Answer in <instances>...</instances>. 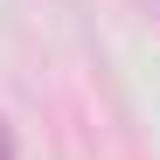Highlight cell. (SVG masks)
Listing matches in <instances>:
<instances>
[{
    "label": "cell",
    "mask_w": 160,
    "mask_h": 160,
    "mask_svg": "<svg viewBox=\"0 0 160 160\" xmlns=\"http://www.w3.org/2000/svg\"><path fill=\"white\" fill-rule=\"evenodd\" d=\"M0 160H14V132H7V118H0Z\"/></svg>",
    "instance_id": "6da1fadb"
}]
</instances>
